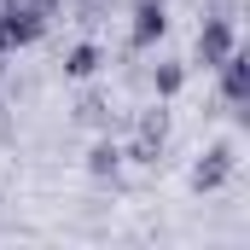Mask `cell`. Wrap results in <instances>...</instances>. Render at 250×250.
Returning a JSON list of instances; mask_svg holds the SVG:
<instances>
[{
  "label": "cell",
  "mask_w": 250,
  "mask_h": 250,
  "mask_svg": "<svg viewBox=\"0 0 250 250\" xmlns=\"http://www.w3.org/2000/svg\"><path fill=\"white\" fill-rule=\"evenodd\" d=\"M175 87H181V64H163L157 70V93H175Z\"/></svg>",
  "instance_id": "obj_9"
},
{
  "label": "cell",
  "mask_w": 250,
  "mask_h": 250,
  "mask_svg": "<svg viewBox=\"0 0 250 250\" xmlns=\"http://www.w3.org/2000/svg\"><path fill=\"white\" fill-rule=\"evenodd\" d=\"M76 117H82V123H105V99H93V93H87V99L76 105Z\"/></svg>",
  "instance_id": "obj_8"
},
{
  "label": "cell",
  "mask_w": 250,
  "mask_h": 250,
  "mask_svg": "<svg viewBox=\"0 0 250 250\" xmlns=\"http://www.w3.org/2000/svg\"><path fill=\"white\" fill-rule=\"evenodd\" d=\"M227 175H233V146H209V151L192 163V187L198 192H215Z\"/></svg>",
  "instance_id": "obj_1"
},
{
  "label": "cell",
  "mask_w": 250,
  "mask_h": 250,
  "mask_svg": "<svg viewBox=\"0 0 250 250\" xmlns=\"http://www.w3.org/2000/svg\"><path fill=\"white\" fill-rule=\"evenodd\" d=\"M64 70H70V76H93V70H99V47H76V53L64 59Z\"/></svg>",
  "instance_id": "obj_6"
},
{
  "label": "cell",
  "mask_w": 250,
  "mask_h": 250,
  "mask_svg": "<svg viewBox=\"0 0 250 250\" xmlns=\"http://www.w3.org/2000/svg\"><path fill=\"white\" fill-rule=\"evenodd\" d=\"M163 29H169V18H163V0H140V12H134V47H151Z\"/></svg>",
  "instance_id": "obj_5"
},
{
  "label": "cell",
  "mask_w": 250,
  "mask_h": 250,
  "mask_svg": "<svg viewBox=\"0 0 250 250\" xmlns=\"http://www.w3.org/2000/svg\"><path fill=\"white\" fill-rule=\"evenodd\" d=\"M6 134H12V123H6V105H0V140H6Z\"/></svg>",
  "instance_id": "obj_10"
},
{
  "label": "cell",
  "mask_w": 250,
  "mask_h": 250,
  "mask_svg": "<svg viewBox=\"0 0 250 250\" xmlns=\"http://www.w3.org/2000/svg\"><path fill=\"white\" fill-rule=\"evenodd\" d=\"M117 163H123V151H117V146H93V157H87V169H93V175H117Z\"/></svg>",
  "instance_id": "obj_7"
},
{
  "label": "cell",
  "mask_w": 250,
  "mask_h": 250,
  "mask_svg": "<svg viewBox=\"0 0 250 250\" xmlns=\"http://www.w3.org/2000/svg\"><path fill=\"white\" fill-rule=\"evenodd\" d=\"M163 140H169V117H163V111H146V117L134 123V157H140V163H157Z\"/></svg>",
  "instance_id": "obj_2"
},
{
  "label": "cell",
  "mask_w": 250,
  "mask_h": 250,
  "mask_svg": "<svg viewBox=\"0 0 250 250\" xmlns=\"http://www.w3.org/2000/svg\"><path fill=\"white\" fill-rule=\"evenodd\" d=\"M227 53H233V23H227V18H209V23L198 29V64H209V70H215Z\"/></svg>",
  "instance_id": "obj_3"
},
{
  "label": "cell",
  "mask_w": 250,
  "mask_h": 250,
  "mask_svg": "<svg viewBox=\"0 0 250 250\" xmlns=\"http://www.w3.org/2000/svg\"><path fill=\"white\" fill-rule=\"evenodd\" d=\"M215 70H221V93H227V105H233V117L245 123V117H250V111H245V93H250V76H245V59H239V53H227V59L215 64Z\"/></svg>",
  "instance_id": "obj_4"
}]
</instances>
